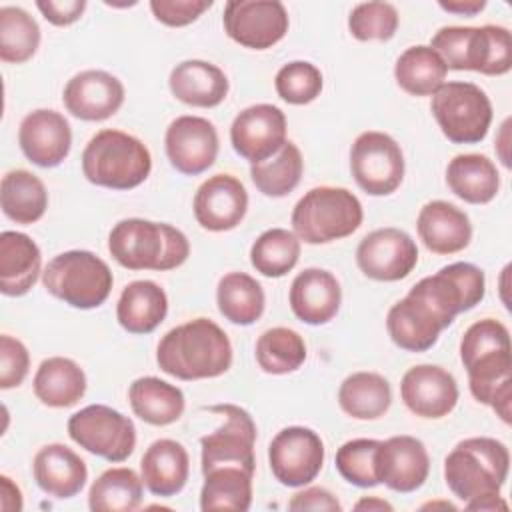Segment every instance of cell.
<instances>
[{
	"label": "cell",
	"mask_w": 512,
	"mask_h": 512,
	"mask_svg": "<svg viewBox=\"0 0 512 512\" xmlns=\"http://www.w3.org/2000/svg\"><path fill=\"white\" fill-rule=\"evenodd\" d=\"M216 304L228 322L250 326L264 314L266 296L260 282L250 274L228 272L218 280Z\"/></svg>",
	"instance_id": "cell-38"
},
{
	"label": "cell",
	"mask_w": 512,
	"mask_h": 512,
	"mask_svg": "<svg viewBox=\"0 0 512 512\" xmlns=\"http://www.w3.org/2000/svg\"><path fill=\"white\" fill-rule=\"evenodd\" d=\"M422 244L434 254H456L472 240V224L464 210L446 202H426L416 218Z\"/></svg>",
	"instance_id": "cell-27"
},
{
	"label": "cell",
	"mask_w": 512,
	"mask_h": 512,
	"mask_svg": "<svg viewBox=\"0 0 512 512\" xmlns=\"http://www.w3.org/2000/svg\"><path fill=\"white\" fill-rule=\"evenodd\" d=\"M0 506L6 512H18L22 510V492L20 488L12 482V478H8L6 474L0 476Z\"/></svg>",
	"instance_id": "cell-52"
},
{
	"label": "cell",
	"mask_w": 512,
	"mask_h": 512,
	"mask_svg": "<svg viewBox=\"0 0 512 512\" xmlns=\"http://www.w3.org/2000/svg\"><path fill=\"white\" fill-rule=\"evenodd\" d=\"M430 472V456L422 440L400 434L380 440L378 480L390 490L408 494L418 490Z\"/></svg>",
	"instance_id": "cell-22"
},
{
	"label": "cell",
	"mask_w": 512,
	"mask_h": 512,
	"mask_svg": "<svg viewBox=\"0 0 512 512\" xmlns=\"http://www.w3.org/2000/svg\"><path fill=\"white\" fill-rule=\"evenodd\" d=\"M404 154L400 144L386 132L366 130L350 148V172L358 188L370 196H388L404 180Z\"/></svg>",
	"instance_id": "cell-11"
},
{
	"label": "cell",
	"mask_w": 512,
	"mask_h": 512,
	"mask_svg": "<svg viewBox=\"0 0 512 512\" xmlns=\"http://www.w3.org/2000/svg\"><path fill=\"white\" fill-rule=\"evenodd\" d=\"M398 10L390 2H360L352 8L348 16L350 34L360 40H390L398 30Z\"/></svg>",
	"instance_id": "cell-47"
},
{
	"label": "cell",
	"mask_w": 512,
	"mask_h": 512,
	"mask_svg": "<svg viewBox=\"0 0 512 512\" xmlns=\"http://www.w3.org/2000/svg\"><path fill=\"white\" fill-rule=\"evenodd\" d=\"M324 80L316 64L306 60H294L284 64L274 78V88L278 96L294 106H304L314 102L322 92Z\"/></svg>",
	"instance_id": "cell-46"
},
{
	"label": "cell",
	"mask_w": 512,
	"mask_h": 512,
	"mask_svg": "<svg viewBox=\"0 0 512 512\" xmlns=\"http://www.w3.org/2000/svg\"><path fill=\"white\" fill-rule=\"evenodd\" d=\"M438 6L446 12L458 14V16H476L478 12H482L486 8V0H440Z\"/></svg>",
	"instance_id": "cell-53"
},
{
	"label": "cell",
	"mask_w": 512,
	"mask_h": 512,
	"mask_svg": "<svg viewBox=\"0 0 512 512\" xmlns=\"http://www.w3.org/2000/svg\"><path fill=\"white\" fill-rule=\"evenodd\" d=\"M446 74L444 60L426 44L406 48L394 64L396 84L410 96H432L444 84Z\"/></svg>",
	"instance_id": "cell-39"
},
{
	"label": "cell",
	"mask_w": 512,
	"mask_h": 512,
	"mask_svg": "<svg viewBox=\"0 0 512 512\" xmlns=\"http://www.w3.org/2000/svg\"><path fill=\"white\" fill-rule=\"evenodd\" d=\"M196 222L210 232L236 228L248 210V192L232 174H214L204 180L192 202Z\"/></svg>",
	"instance_id": "cell-21"
},
{
	"label": "cell",
	"mask_w": 512,
	"mask_h": 512,
	"mask_svg": "<svg viewBox=\"0 0 512 512\" xmlns=\"http://www.w3.org/2000/svg\"><path fill=\"white\" fill-rule=\"evenodd\" d=\"M32 474L38 488L58 500L80 494L88 480L86 462L66 444H46L32 460Z\"/></svg>",
	"instance_id": "cell-26"
},
{
	"label": "cell",
	"mask_w": 512,
	"mask_h": 512,
	"mask_svg": "<svg viewBox=\"0 0 512 512\" xmlns=\"http://www.w3.org/2000/svg\"><path fill=\"white\" fill-rule=\"evenodd\" d=\"M40 46V26L20 6L0 8V60L22 64L30 60Z\"/></svg>",
	"instance_id": "cell-44"
},
{
	"label": "cell",
	"mask_w": 512,
	"mask_h": 512,
	"mask_svg": "<svg viewBox=\"0 0 512 512\" xmlns=\"http://www.w3.org/2000/svg\"><path fill=\"white\" fill-rule=\"evenodd\" d=\"M468 388L476 402L490 406L504 424L512 416V348L476 356L466 366Z\"/></svg>",
	"instance_id": "cell-23"
},
{
	"label": "cell",
	"mask_w": 512,
	"mask_h": 512,
	"mask_svg": "<svg viewBox=\"0 0 512 512\" xmlns=\"http://www.w3.org/2000/svg\"><path fill=\"white\" fill-rule=\"evenodd\" d=\"M36 8L54 26H70L82 18L86 0H38Z\"/></svg>",
	"instance_id": "cell-50"
},
{
	"label": "cell",
	"mask_w": 512,
	"mask_h": 512,
	"mask_svg": "<svg viewBox=\"0 0 512 512\" xmlns=\"http://www.w3.org/2000/svg\"><path fill=\"white\" fill-rule=\"evenodd\" d=\"M32 386L44 406L70 408L86 394V374L72 358L52 356L40 362Z\"/></svg>",
	"instance_id": "cell-32"
},
{
	"label": "cell",
	"mask_w": 512,
	"mask_h": 512,
	"mask_svg": "<svg viewBox=\"0 0 512 512\" xmlns=\"http://www.w3.org/2000/svg\"><path fill=\"white\" fill-rule=\"evenodd\" d=\"M446 184L468 204H488L500 190V174L484 154H458L446 166Z\"/></svg>",
	"instance_id": "cell-33"
},
{
	"label": "cell",
	"mask_w": 512,
	"mask_h": 512,
	"mask_svg": "<svg viewBox=\"0 0 512 512\" xmlns=\"http://www.w3.org/2000/svg\"><path fill=\"white\" fill-rule=\"evenodd\" d=\"M176 100L194 108H214L228 96L230 82L222 68L206 60H184L168 76Z\"/></svg>",
	"instance_id": "cell-28"
},
{
	"label": "cell",
	"mask_w": 512,
	"mask_h": 512,
	"mask_svg": "<svg viewBox=\"0 0 512 512\" xmlns=\"http://www.w3.org/2000/svg\"><path fill=\"white\" fill-rule=\"evenodd\" d=\"M42 274V254L38 244L24 232L4 230L0 234V292L4 296H24Z\"/></svg>",
	"instance_id": "cell-30"
},
{
	"label": "cell",
	"mask_w": 512,
	"mask_h": 512,
	"mask_svg": "<svg viewBox=\"0 0 512 512\" xmlns=\"http://www.w3.org/2000/svg\"><path fill=\"white\" fill-rule=\"evenodd\" d=\"M68 436L86 452L108 462H124L136 448V426L106 404H90L68 418Z\"/></svg>",
	"instance_id": "cell-9"
},
{
	"label": "cell",
	"mask_w": 512,
	"mask_h": 512,
	"mask_svg": "<svg viewBox=\"0 0 512 512\" xmlns=\"http://www.w3.org/2000/svg\"><path fill=\"white\" fill-rule=\"evenodd\" d=\"M152 170L146 144L122 130L104 128L96 132L82 152V174L90 184L110 190H132Z\"/></svg>",
	"instance_id": "cell-4"
},
{
	"label": "cell",
	"mask_w": 512,
	"mask_h": 512,
	"mask_svg": "<svg viewBox=\"0 0 512 512\" xmlns=\"http://www.w3.org/2000/svg\"><path fill=\"white\" fill-rule=\"evenodd\" d=\"M230 142L238 156L250 164L274 156L286 142V116L274 104H252L236 114Z\"/></svg>",
	"instance_id": "cell-17"
},
{
	"label": "cell",
	"mask_w": 512,
	"mask_h": 512,
	"mask_svg": "<svg viewBox=\"0 0 512 512\" xmlns=\"http://www.w3.org/2000/svg\"><path fill=\"white\" fill-rule=\"evenodd\" d=\"M206 410L212 414H220L224 422L214 432L200 438L202 472L216 466H240L254 472L256 424L250 412L236 404H214Z\"/></svg>",
	"instance_id": "cell-12"
},
{
	"label": "cell",
	"mask_w": 512,
	"mask_h": 512,
	"mask_svg": "<svg viewBox=\"0 0 512 512\" xmlns=\"http://www.w3.org/2000/svg\"><path fill=\"white\" fill-rule=\"evenodd\" d=\"M430 110L452 144H478L492 124V102L472 82H444L432 94Z\"/></svg>",
	"instance_id": "cell-8"
},
{
	"label": "cell",
	"mask_w": 512,
	"mask_h": 512,
	"mask_svg": "<svg viewBox=\"0 0 512 512\" xmlns=\"http://www.w3.org/2000/svg\"><path fill=\"white\" fill-rule=\"evenodd\" d=\"M304 160L300 148L286 140L284 146L270 158L250 166V178L254 186L270 198L288 196L302 178Z\"/></svg>",
	"instance_id": "cell-41"
},
{
	"label": "cell",
	"mask_w": 512,
	"mask_h": 512,
	"mask_svg": "<svg viewBox=\"0 0 512 512\" xmlns=\"http://www.w3.org/2000/svg\"><path fill=\"white\" fill-rule=\"evenodd\" d=\"M200 510L246 512L252 504L254 472L240 466H216L202 472Z\"/></svg>",
	"instance_id": "cell-36"
},
{
	"label": "cell",
	"mask_w": 512,
	"mask_h": 512,
	"mask_svg": "<svg viewBox=\"0 0 512 512\" xmlns=\"http://www.w3.org/2000/svg\"><path fill=\"white\" fill-rule=\"evenodd\" d=\"M212 4V0H150V10L164 26L182 28L196 22Z\"/></svg>",
	"instance_id": "cell-49"
},
{
	"label": "cell",
	"mask_w": 512,
	"mask_h": 512,
	"mask_svg": "<svg viewBox=\"0 0 512 512\" xmlns=\"http://www.w3.org/2000/svg\"><path fill=\"white\" fill-rule=\"evenodd\" d=\"M356 264L366 278L396 282L416 268L418 246L412 236L400 228H378L360 240Z\"/></svg>",
	"instance_id": "cell-15"
},
{
	"label": "cell",
	"mask_w": 512,
	"mask_h": 512,
	"mask_svg": "<svg viewBox=\"0 0 512 512\" xmlns=\"http://www.w3.org/2000/svg\"><path fill=\"white\" fill-rule=\"evenodd\" d=\"M168 314V296L152 280H134L124 286L116 304V320L130 334L154 332Z\"/></svg>",
	"instance_id": "cell-31"
},
{
	"label": "cell",
	"mask_w": 512,
	"mask_h": 512,
	"mask_svg": "<svg viewBox=\"0 0 512 512\" xmlns=\"http://www.w3.org/2000/svg\"><path fill=\"white\" fill-rule=\"evenodd\" d=\"M48 294L78 310L102 306L114 284L110 266L90 250H68L54 256L42 270Z\"/></svg>",
	"instance_id": "cell-7"
},
{
	"label": "cell",
	"mask_w": 512,
	"mask_h": 512,
	"mask_svg": "<svg viewBox=\"0 0 512 512\" xmlns=\"http://www.w3.org/2000/svg\"><path fill=\"white\" fill-rule=\"evenodd\" d=\"M128 402L132 412L152 426L174 424L186 408L184 392L156 376L136 378L128 388Z\"/></svg>",
	"instance_id": "cell-34"
},
{
	"label": "cell",
	"mask_w": 512,
	"mask_h": 512,
	"mask_svg": "<svg viewBox=\"0 0 512 512\" xmlns=\"http://www.w3.org/2000/svg\"><path fill=\"white\" fill-rule=\"evenodd\" d=\"M354 510H368V512H372V510H388V512H392L394 506L390 502L378 498V496H368V498L358 500L354 504Z\"/></svg>",
	"instance_id": "cell-55"
},
{
	"label": "cell",
	"mask_w": 512,
	"mask_h": 512,
	"mask_svg": "<svg viewBox=\"0 0 512 512\" xmlns=\"http://www.w3.org/2000/svg\"><path fill=\"white\" fill-rule=\"evenodd\" d=\"M510 470V452L504 442L488 436L460 440L444 458V480L464 504L500 494Z\"/></svg>",
	"instance_id": "cell-3"
},
{
	"label": "cell",
	"mask_w": 512,
	"mask_h": 512,
	"mask_svg": "<svg viewBox=\"0 0 512 512\" xmlns=\"http://www.w3.org/2000/svg\"><path fill=\"white\" fill-rule=\"evenodd\" d=\"M22 154L40 168H54L72 148V128L64 114L48 108L28 112L18 126Z\"/></svg>",
	"instance_id": "cell-20"
},
{
	"label": "cell",
	"mask_w": 512,
	"mask_h": 512,
	"mask_svg": "<svg viewBox=\"0 0 512 512\" xmlns=\"http://www.w3.org/2000/svg\"><path fill=\"white\" fill-rule=\"evenodd\" d=\"M160 370L178 380H204L228 372L232 344L210 318H194L168 330L156 348Z\"/></svg>",
	"instance_id": "cell-1"
},
{
	"label": "cell",
	"mask_w": 512,
	"mask_h": 512,
	"mask_svg": "<svg viewBox=\"0 0 512 512\" xmlns=\"http://www.w3.org/2000/svg\"><path fill=\"white\" fill-rule=\"evenodd\" d=\"M30 368L28 348L14 336H0V388L10 390L24 382Z\"/></svg>",
	"instance_id": "cell-48"
},
{
	"label": "cell",
	"mask_w": 512,
	"mask_h": 512,
	"mask_svg": "<svg viewBox=\"0 0 512 512\" xmlns=\"http://www.w3.org/2000/svg\"><path fill=\"white\" fill-rule=\"evenodd\" d=\"M444 322L418 296L408 292L398 300L386 316V330L392 342L406 352L430 350L444 330Z\"/></svg>",
	"instance_id": "cell-25"
},
{
	"label": "cell",
	"mask_w": 512,
	"mask_h": 512,
	"mask_svg": "<svg viewBox=\"0 0 512 512\" xmlns=\"http://www.w3.org/2000/svg\"><path fill=\"white\" fill-rule=\"evenodd\" d=\"M144 482L132 468L118 466L104 470L88 490L92 512H132L142 504Z\"/></svg>",
	"instance_id": "cell-40"
},
{
	"label": "cell",
	"mask_w": 512,
	"mask_h": 512,
	"mask_svg": "<svg viewBox=\"0 0 512 512\" xmlns=\"http://www.w3.org/2000/svg\"><path fill=\"white\" fill-rule=\"evenodd\" d=\"M378 448L380 440L374 438H354L344 442L336 450L334 460L338 474L358 488L378 486Z\"/></svg>",
	"instance_id": "cell-45"
},
{
	"label": "cell",
	"mask_w": 512,
	"mask_h": 512,
	"mask_svg": "<svg viewBox=\"0 0 512 512\" xmlns=\"http://www.w3.org/2000/svg\"><path fill=\"white\" fill-rule=\"evenodd\" d=\"M468 510H508L506 500H502L500 494H492V496H482V498H474L470 502H466Z\"/></svg>",
	"instance_id": "cell-54"
},
{
	"label": "cell",
	"mask_w": 512,
	"mask_h": 512,
	"mask_svg": "<svg viewBox=\"0 0 512 512\" xmlns=\"http://www.w3.org/2000/svg\"><path fill=\"white\" fill-rule=\"evenodd\" d=\"M108 252L122 268L166 272L188 260L190 242L168 222L124 218L108 234Z\"/></svg>",
	"instance_id": "cell-2"
},
{
	"label": "cell",
	"mask_w": 512,
	"mask_h": 512,
	"mask_svg": "<svg viewBox=\"0 0 512 512\" xmlns=\"http://www.w3.org/2000/svg\"><path fill=\"white\" fill-rule=\"evenodd\" d=\"M404 406L420 418L440 420L458 404L456 378L436 364H418L404 372L400 380Z\"/></svg>",
	"instance_id": "cell-18"
},
{
	"label": "cell",
	"mask_w": 512,
	"mask_h": 512,
	"mask_svg": "<svg viewBox=\"0 0 512 512\" xmlns=\"http://www.w3.org/2000/svg\"><path fill=\"white\" fill-rule=\"evenodd\" d=\"M166 156L174 170L186 176L206 172L218 156L220 140L216 126L202 116H178L164 134Z\"/></svg>",
	"instance_id": "cell-16"
},
{
	"label": "cell",
	"mask_w": 512,
	"mask_h": 512,
	"mask_svg": "<svg viewBox=\"0 0 512 512\" xmlns=\"http://www.w3.org/2000/svg\"><path fill=\"white\" fill-rule=\"evenodd\" d=\"M364 220L362 202L340 186L310 188L294 206L290 224L300 242L328 244L354 234Z\"/></svg>",
	"instance_id": "cell-6"
},
{
	"label": "cell",
	"mask_w": 512,
	"mask_h": 512,
	"mask_svg": "<svg viewBox=\"0 0 512 512\" xmlns=\"http://www.w3.org/2000/svg\"><path fill=\"white\" fill-rule=\"evenodd\" d=\"M448 70H472L502 76L512 68V36L498 24L442 26L428 44Z\"/></svg>",
	"instance_id": "cell-5"
},
{
	"label": "cell",
	"mask_w": 512,
	"mask_h": 512,
	"mask_svg": "<svg viewBox=\"0 0 512 512\" xmlns=\"http://www.w3.org/2000/svg\"><path fill=\"white\" fill-rule=\"evenodd\" d=\"M288 302L294 316L304 324H328L340 310L342 288L330 270L304 268L290 284Z\"/></svg>",
	"instance_id": "cell-24"
},
{
	"label": "cell",
	"mask_w": 512,
	"mask_h": 512,
	"mask_svg": "<svg viewBox=\"0 0 512 512\" xmlns=\"http://www.w3.org/2000/svg\"><path fill=\"white\" fill-rule=\"evenodd\" d=\"M188 474L190 456L186 448L172 438L154 440L140 460L144 486L160 498H170L182 492L188 482Z\"/></svg>",
	"instance_id": "cell-29"
},
{
	"label": "cell",
	"mask_w": 512,
	"mask_h": 512,
	"mask_svg": "<svg viewBox=\"0 0 512 512\" xmlns=\"http://www.w3.org/2000/svg\"><path fill=\"white\" fill-rule=\"evenodd\" d=\"M222 24L236 44L250 50H268L286 36L290 20L278 0H228Z\"/></svg>",
	"instance_id": "cell-13"
},
{
	"label": "cell",
	"mask_w": 512,
	"mask_h": 512,
	"mask_svg": "<svg viewBox=\"0 0 512 512\" xmlns=\"http://www.w3.org/2000/svg\"><path fill=\"white\" fill-rule=\"evenodd\" d=\"M0 204L4 216L12 222L34 224L48 208V192L36 174L16 168L2 176Z\"/></svg>",
	"instance_id": "cell-37"
},
{
	"label": "cell",
	"mask_w": 512,
	"mask_h": 512,
	"mask_svg": "<svg viewBox=\"0 0 512 512\" xmlns=\"http://www.w3.org/2000/svg\"><path fill=\"white\" fill-rule=\"evenodd\" d=\"M410 292L422 298L448 328L458 314L472 310L486 294L484 272L470 262H454L416 282Z\"/></svg>",
	"instance_id": "cell-10"
},
{
	"label": "cell",
	"mask_w": 512,
	"mask_h": 512,
	"mask_svg": "<svg viewBox=\"0 0 512 512\" xmlns=\"http://www.w3.org/2000/svg\"><path fill=\"white\" fill-rule=\"evenodd\" d=\"M338 404L344 414L356 420H376L392 404L390 382L378 372H354L338 388Z\"/></svg>",
	"instance_id": "cell-35"
},
{
	"label": "cell",
	"mask_w": 512,
	"mask_h": 512,
	"mask_svg": "<svg viewBox=\"0 0 512 512\" xmlns=\"http://www.w3.org/2000/svg\"><path fill=\"white\" fill-rule=\"evenodd\" d=\"M300 258V240L292 230H264L250 248V264L266 278H282Z\"/></svg>",
	"instance_id": "cell-43"
},
{
	"label": "cell",
	"mask_w": 512,
	"mask_h": 512,
	"mask_svg": "<svg viewBox=\"0 0 512 512\" xmlns=\"http://www.w3.org/2000/svg\"><path fill=\"white\" fill-rule=\"evenodd\" d=\"M290 510H322V512H340L342 504L338 502V498L322 488V486H310L304 488L300 492H296L290 502H288Z\"/></svg>",
	"instance_id": "cell-51"
},
{
	"label": "cell",
	"mask_w": 512,
	"mask_h": 512,
	"mask_svg": "<svg viewBox=\"0 0 512 512\" xmlns=\"http://www.w3.org/2000/svg\"><path fill=\"white\" fill-rule=\"evenodd\" d=\"M62 102L74 118L102 122L124 104V84L106 70H82L66 82Z\"/></svg>",
	"instance_id": "cell-19"
},
{
	"label": "cell",
	"mask_w": 512,
	"mask_h": 512,
	"mask_svg": "<svg viewBox=\"0 0 512 512\" xmlns=\"http://www.w3.org/2000/svg\"><path fill=\"white\" fill-rule=\"evenodd\" d=\"M268 464L282 486H306L324 466V442L312 428H282L268 446Z\"/></svg>",
	"instance_id": "cell-14"
},
{
	"label": "cell",
	"mask_w": 512,
	"mask_h": 512,
	"mask_svg": "<svg viewBox=\"0 0 512 512\" xmlns=\"http://www.w3.org/2000/svg\"><path fill=\"white\" fill-rule=\"evenodd\" d=\"M306 360L304 338L286 326L264 330L256 340V362L266 374L282 376L296 372Z\"/></svg>",
	"instance_id": "cell-42"
}]
</instances>
